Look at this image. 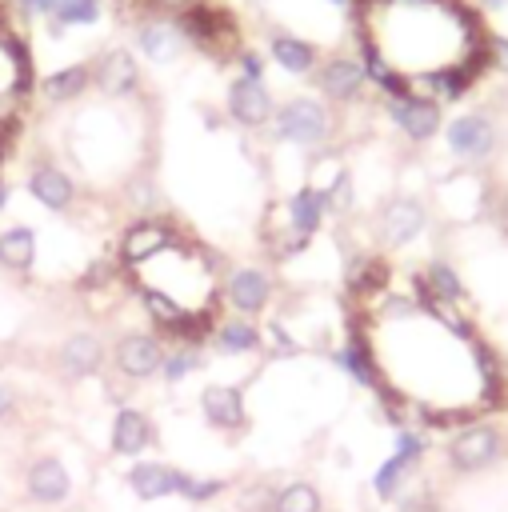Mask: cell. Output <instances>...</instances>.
Instances as JSON below:
<instances>
[{
    "label": "cell",
    "instance_id": "18",
    "mask_svg": "<svg viewBox=\"0 0 508 512\" xmlns=\"http://www.w3.org/2000/svg\"><path fill=\"white\" fill-rule=\"evenodd\" d=\"M152 440H156V432H152V420H148L140 408H132V404H120V408H116V416H112L108 448H112L116 456H140V452H144Z\"/></svg>",
    "mask_w": 508,
    "mask_h": 512
},
{
    "label": "cell",
    "instance_id": "28",
    "mask_svg": "<svg viewBox=\"0 0 508 512\" xmlns=\"http://www.w3.org/2000/svg\"><path fill=\"white\" fill-rule=\"evenodd\" d=\"M416 468V460H408V456H400V452H392L380 468H376V476H372V488H376V496L380 500H392L396 492H400V484H404V476Z\"/></svg>",
    "mask_w": 508,
    "mask_h": 512
},
{
    "label": "cell",
    "instance_id": "13",
    "mask_svg": "<svg viewBox=\"0 0 508 512\" xmlns=\"http://www.w3.org/2000/svg\"><path fill=\"white\" fill-rule=\"evenodd\" d=\"M200 416L220 428V432H236L248 424V408H244V384H204L200 388Z\"/></svg>",
    "mask_w": 508,
    "mask_h": 512
},
{
    "label": "cell",
    "instance_id": "3",
    "mask_svg": "<svg viewBox=\"0 0 508 512\" xmlns=\"http://www.w3.org/2000/svg\"><path fill=\"white\" fill-rule=\"evenodd\" d=\"M384 112H388V120L408 136V140H416V144H424V140H432L440 128H444V112H440V100H432V96H416V92H404V96H392V100H384Z\"/></svg>",
    "mask_w": 508,
    "mask_h": 512
},
{
    "label": "cell",
    "instance_id": "33",
    "mask_svg": "<svg viewBox=\"0 0 508 512\" xmlns=\"http://www.w3.org/2000/svg\"><path fill=\"white\" fill-rule=\"evenodd\" d=\"M488 52H492L488 60H492L500 72H508V36H492V40H488Z\"/></svg>",
    "mask_w": 508,
    "mask_h": 512
},
{
    "label": "cell",
    "instance_id": "12",
    "mask_svg": "<svg viewBox=\"0 0 508 512\" xmlns=\"http://www.w3.org/2000/svg\"><path fill=\"white\" fill-rule=\"evenodd\" d=\"M316 88H320V100L352 104V100H360L364 88H368L364 64H360L356 56H328V60L316 68Z\"/></svg>",
    "mask_w": 508,
    "mask_h": 512
},
{
    "label": "cell",
    "instance_id": "17",
    "mask_svg": "<svg viewBox=\"0 0 508 512\" xmlns=\"http://www.w3.org/2000/svg\"><path fill=\"white\" fill-rule=\"evenodd\" d=\"M56 364H60V372L68 380H84V376L100 372V364H104V340L96 332H72V336L60 340Z\"/></svg>",
    "mask_w": 508,
    "mask_h": 512
},
{
    "label": "cell",
    "instance_id": "7",
    "mask_svg": "<svg viewBox=\"0 0 508 512\" xmlns=\"http://www.w3.org/2000/svg\"><path fill=\"white\" fill-rule=\"evenodd\" d=\"M136 52L148 56L152 64H172V60H180L188 52V36H184L176 16L152 12V16H144L136 24Z\"/></svg>",
    "mask_w": 508,
    "mask_h": 512
},
{
    "label": "cell",
    "instance_id": "6",
    "mask_svg": "<svg viewBox=\"0 0 508 512\" xmlns=\"http://www.w3.org/2000/svg\"><path fill=\"white\" fill-rule=\"evenodd\" d=\"M444 144L456 160H488L496 152V124L484 112H460L448 120Z\"/></svg>",
    "mask_w": 508,
    "mask_h": 512
},
{
    "label": "cell",
    "instance_id": "5",
    "mask_svg": "<svg viewBox=\"0 0 508 512\" xmlns=\"http://www.w3.org/2000/svg\"><path fill=\"white\" fill-rule=\"evenodd\" d=\"M272 272L268 268H260V264H240V268H232L228 272V280H224V300L232 304V312L236 316H248V320H256L268 304H272Z\"/></svg>",
    "mask_w": 508,
    "mask_h": 512
},
{
    "label": "cell",
    "instance_id": "9",
    "mask_svg": "<svg viewBox=\"0 0 508 512\" xmlns=\"http://www.w3.org/2000/svg\"><path fill=\"white\" fill-rule=\"evenodd\" d=\"M168 248H176V232H172L168 220H160V216H140V220H132V224L124 228V236H120V260H124L128 268H140V264H148L152 256H160V252H168Z\"/></svg>",
    "mask_w": 508,
    "mask_h": 512
},
{
    "label": "cell",
    "instance_id": "29",
    "mask_svg": "<svg viewBox=\"0 0 508 512\" xmlns=\"http://www.w3.org/2000/svg\"><path fill=\"white\" fill-rule=\"evenodd\" d=\"M52 20L56 24H76V28H84V24H96L100 20V0H60L56 8H52Z\"/></svg>",
    "mask_w": 508,
    "mask_h": 512
},
{
    "label": "cell",
    "instance_id": "8",
    "mask_svg": "<svg viewBox=\"0 0 508 512\" xmlns=\"http://www.w3.org/2000/svg\"><path fill=\"white\" fill-rule=\"evenodd\" d=\"M428 228V208L416 200V196H392L380 216H376V232H380V244L388 248H404L412 244L416 236H424Z\"/></svg>",
    "mask_w": 508,
    "mask_h": 512
},
{
    "label": "cell",
    "instance_id": "10",
    "mask_svg": "<svg viewBox=\"0 0 508 512\" xmlns=\"http://www.w3.org/2000/svg\"><path fill=\"white\" fill-rule=\"evenodd\" d=\"M88 68H92V88L100 96H108V100L132 96L140 88V64H136V56L128 48H108V52L92 56Z\"/></svg>",
    "mask_w": 508,
    "mask_h": 512
},
{
    "label": "cell",
    "instance_id": "32",
    "mask_svg": "<svg viewBox=\"0 0 508 512\" xmlns=\"http://www.w3.org/2000/svg\"><path fill=\"white\" fill-rule=\"evenodd\" d=\"M272 500H276V488H268V484H252V488L240 492L244 512H272Z\"/></svg>",
    "mask_w": 508,
    "mask_h": 512
},
{
    "label": "cell",
    "instance_id": "4",
    "mask_svg": "<svg viewBox=\"0 0 508 512\" xmlns=\"http://www.w3.org/2000/svg\"><path fill=\"white\" fill-rule=\"evenodd\" d=\"M164 360V340L156 332H120L112 344V364L124 380H152Z\"/></svg>",
    "mask_w": 508,
    "mask_h": 512
},
{
    "label": "cell",
    "instance_id": "31",
    "mask_svg": "<svg viewBox=\"0 0 508 512\" xmlns=\"http://www.w3.org/2000/svg\"><path fill=\"white\" fill-rule=\"evenodd\" d=\"M236 76H244V80H264V72H268V52H260V48H236Z\"/></svg>",
    "mask_w": 508,
    "mask_h": 512
},
{
    "label": "cell",
    "instance_id": "26",
    "mask_svg": "<svg viewBox=\"0 0 508 512\" xmlns=\"http://www.w3.org/2000/svg\"><path fill=\"white\" fill-rule=\"evenodd\" d=\"M332 360H336L356 384H364V388L376 384V368H372V356H368V344H364V340H348L344 348L332 352Z\"/></svg>",
    "mask_w": 508,
    "mask_h": 512
},
{
    "label": "cell",
    "instance_id": "25",
    "mask_svg": "<svg viewBox=\"0 0 508 512\" xmlns=\"http://www.w3.org/2000/svg\"><path fill=\"white\" fill-rule=\"evenodd\" d=\"M196 368H204L200 344H176V348H164V360H160V376H164L168 384H180V380H188Z\"/></svg>",
    "mask_w": 508,
    "mask_h": 512
},
{
    "label": "cell",
    "instance_id": "2",
    "mask_svg": "<svg viewBox=\"0 0 508 512\" xmlns=\"http://www.w3.org/2000/svg\"><path fill=\"white\" fill-rule=\"evenodd\" d=\"M500 452H504V436L492 424H464L448 440V464L456 472H484L500 460Z\"/></svg>",
    "mask_w": 508,
    "mask_h": 512
},
{
    "label": "cell",
    "instance_id": "22",
    "mask_svg": "<svg viewBox=\"0 0 508 512\" xmlns=\"http://www.w3.org/2000/svg\"><path fill=\"white\" fill-rule=\"evenodd\" d=\"M88 88H92V68H88V60L64 64V68H56V72H48V76L40 80V92H44L52 104H72V100H80Z\"/></svg>",
    "mask_w": 508,
    "mask_h": 512
},
{
    "label": "cell",
    "instance_id": "35",
    "mask_svg": "<svg viewBox=\"0 0 508 512\" xmlns=\"http://www.w3.org/2000/svg\"><path fill=\"white\" fill-rule=\"evenodd\" d=\"M156 12H172V16H180V12H188L192 4H200V0H148Z\"/></svg>",
    "mask_w": 508,
    "mask_h": 512
},
{
    "label": "cell",
    "instance_id": "14",
    "mask_svg": "<svg viewBox=\"0 0 508 512\" xmlns=\"http://www.w3.org/2000/svg\"><path fill=\"white\" fill-rule=\"evenodd\" d=\"M24 188H28V196H32L40 208H48V212H68V208L76 204V196H80L76 180H72L64 168H56V164H36V168L28 172V180H24Z\"/></svg>",
    "mask_w": 508,
    "mask_h": 512
},
{
    "label": "cell",
    "instance_id": "38",
    "mask_svg": "<svg viewBox=\"0 0 508 512\" xmlns=\"http://www.w3.org/2000/svg\"><path fill=\"white\" fill-rule=\"evenodd\" d=\"M328 4H336V8H348V4H352V0H328Z\"/></svg>",
    "mask_w": 508,
    "mask_h": 512
},
{
    "label": "cell",
    "instance_id": "19",
    "mask_svg": "<svg viewBox=\"0 0 508 512\" xmlns=\"http://www.w3.org/2000/svg\"><path fill=\"white\" fill-rule=\"evenodd\" d=\"M268 60H272L280 72H288V76H308V72L320 68V48H316L312 40L296 36V32H272V40H268Z\"/></svg>",
    "mask_w": 508,
    "mask_h": 512
},
{
    "label": "cell",
    "instance_id": "37",
    "mask_svg": "<svg viewBox=\"0 0 508 512\" xmlns=\"http://www.w3.org/2000/svg\"><path fill=\"white\" fill-rule=\"evenodd\" d=\"M8 196H12V188H8V184H4V176H0V208L8 204Z\"/></svg>",
    "mask_w": 508,
    "mask_h": 512
},
{
    "label": "cell",
    "instance_id": "20",
    "mask_svg": "<svg viewBox=\"0 0 508 512\" xmlns=\"http://www.w3.org/2000/svg\"><path fill=\"white\" fill-rule=\"evenodd\" d=\"M212 348L220 356H248V352H260L264 348V328L248 316H224L212 324Z\"/></svg>",
    "mask_w": 508,
    "mask_h": 512
},
{
    "label": "cell",
    "instance_id": "30",
    "mask_svg": "<svg viewBox=\"0 0 508 512\" xmlns=\"http://www.w3.org/2000/svg\"><path fill=\"white\" fill-rule=\"evenodd\" d=\"M224 492V480H204V476H192V472H184V484H180V496L188 500V504H208L212 496H220Z\"/></svg>",
    "mask_w": 508,
    "mask_h": 512
},
{
    "label": "cell",
    "instance_id": "36",
    "mask_svg": "<svg viewBox=\"0 0 508 512\" xmlns=\"http://www.w3.org/2000/svg\"><path fill=\"white\" fill-rule=\"evenodd\" d=\"M12 404H16V400H12V388H8V384H0V420L12 412Z\"/></svg>",
    "mask_w": 508,
    "mask_h": 512
},
{
    "label": "cell",
    "instance_id": "34",
    "mask_svg": "<svg viewBox=\"0 0 508 512\" xmlns=\"http://www.w3.org/2000/svg\"><path fill=\"white\" fill-rule=\"evenodd\" d=\"M16 4L24 16H52V8H56V0H16Z\"/></svg>",
    "mask_w": 508,
    "mask_h": 512
},
{
    "label": "cell",
    "instance_id": "16",
    "mask_svg": "<svg viewBox=\"0 0 508 512\" xmlns=\"http://www.w3.org/2000/svg\"><path fill=\"white\" fill-rule=\"evenodd\" d=\"M184 472L176 464L164 460H136L128 468V488L136 500H164V496H180Z\"/></svg>",
    "mask_w": 508,
    "mask_h": 512
},
{
    "label": "cell",
    "instance_id": "15",
    "mask_svg": "<svg viewBox=\"0 0 508 512\" xmlns=\"http://www.w3.org/2000/svg\"><path fill=\"white\" fill-rule=\"evenodd\" d=\"M24 492L36 504H64L72 496V476L56 456H40L24 472Z\"/></svg>",
    "mask_w": 508,
    "mask_h": 512
},
{
    "label": "cell",
    "instance_id": "11",
    "mask_svg": "<svg viewBox=\"0 0 508 512\" xmlns=\"http://www.w3.org/2000/svg\"><path fill=\"white\" fill-rule=\"evenodd\" d=\"M224 108H228V116H232L240 128H264V124H272L276 100H272V92H268L264 80H244V76H236V80L228 84V92H224Z\"/></svg>",
    "mask_w": 508,
    "mask_h": 512
},
{
    "label": "cell",
    "instance_id": "23",
    "mask_svg": "<svg viewBox=\"0 0 508 512\" xmlns=\"http://www.w3.org/2000/svg\"><path fill=\"white\" fill-rule=\"evenodd\" d=\"M36 264V232L28 224H12L0 232V268L28 272Z\"/></svg>",
    "mask_w": 508,
    "mask_h": 512
},
{
    "label": "cell",
    "instance_id": "21",
    "mask_svg": "<svg viewBox=\"0 0 508 512\" xmlns=\"http://www.w3.org/2000/svg\"><path fill=\"white\" fill-rule=\"evenodd\" d=\"M324 216H328V200L320 188L312 184H300L288 200H284V224L288 232H300V236H316L324 228Z\"/></svg>",
    "mask_w": 508,
    "mask_h": 512
},
{
    "label": "cell",
    "instance_id": "27",
    "mask_svg": "<svg viewBox=\"0 0 508 512\" xmlns=\"http://www.w3.org/2000/svg\"><path fill=\"white\" fill-rule=\"evenodd\" d=\"M324 500L316 492V484L308 480H292L284 488H276V500H272V512H320Z\"/></svg>",
    "mask_w": 508,
    "mask_h": 512
},
{
    "label": "cell",
    "instance_id": "24",
    "mask_svg": "<svg viewBox=\"0 0 508 512\" xmlns=\"http://www.w3.org/2000/svg\"><path fill=\"white\" fill-rule=\"evenodd\" d=\"M420 284H424V292H428L432 304H456V300L464 296V280H460V272H456L452 264H444V260H432V264L424 268Z\"/></svg>",
    "mask_w": 508,
    "mask_h": 512
},
{
    "label": "cell",
    "instance_id": "1",
    "mask_svg": "<svg viewBox=\"0 0 508 512\" xmlns=\"http://www.w3.org/2000/svg\"><path fill=\"white\" fill-rule=\"evenodd\" d=\"M332 128H336V116H332V108L320 96H292V100L276 104V112H272L276 140L296 144V148H320V144H328Z\"/></svg>",
    "mask_w": 508,
    "mask_h": 512
}]
</instances>
